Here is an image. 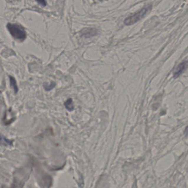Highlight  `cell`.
Instances as JSON below:
<instances>
[{
  "mask_svg": "<svg viewBox=\"0 0 188 188\" xmlns=\"http://www.w3.org/2000/svg\"><path fill=\"white\" fill-rule=\"evenodd\" d=\"M65 106L68 111H73L74 109V106H73L72 100L71 98L68 99L65 103Z\"/></svg>",
  "mask_w": 188,
  "mask_h": 188,
  "instance_id": "5b68a950",
  "label": "cell"
},
{
  "mask_svg": "<svg viewBox=\"0 0 188 188\" xmlns=\"http://www.w3.org/2000/svg\"><path fill=\"white\" fill-rule=\"evenodd\" d=\"M151 9L152 5L151 4L144 7V8L141 9L140 11L137 12L136 13L133 14L132 16H130L126 18L124 21L125 24L126 26H131L136 23L144 17L146 14L148 13Z\"/></svg>",
  "mask_w": 188,
  "mask_h": 188,
  "instance_id": "6da1fadb",
  "label": "cell"
},
{
  "mask_svg": "<svg viewBox=\"0 0 188 188\" xmlns=\"http://www.w3.org/2000/svg\"><path fill=\"white\" fill-rule=\"evenodd\" d=\"M9 80H10L11 85L15 93H17L18 91V88L17 83H16L15 79L12 76H9Z\"/></svg>",
  "mask_w": 188,
  "mask_h": 188,
  "instance_id": "8992f818",
  "label": "cell"
},
{
  "mask_svg": "<svg viewBox=\"0 0 188 188\" xmlns=\"http://www.w3.org/2000/svg\"><path fill=\"white\" fill-rule=\"evenodd\" d=\"M7 28L10 34L14 38L19 41H24L27 37V34L24 29L17 24L9 23Z\"/></svg>",
  "mask_w": 188,
  "mask_h": 188,
  "instance_id": "7a4b0ae2",
  "label": "cell"
},
{
  "mask_svg": "<svg viewBox=\"0 0 188 188\" xmlns=\"http://www.w3.org/2000/svg\"><path fill=\"white\" fill-rule=\"evenodd\" d=\"M184 133V135H185L186 137H188V125L186 127Z\"/></svg>",
  "mask_w": 188,
  "mask_h": 188,
  "instance_id": "9c48e42d",
  "label": "cell"
},
{
  "mask_svg": "<svg viewBox=\"0 0 188 188\" xmlns=\"http://www.w3.org/2000/svg\"><path fill=\"white\" fill-rule=\"evenodd\" d=\"M97 33L98 31L94 28H85L81 31L82 36L85 38H90L93 36L97 34Z\"/></svg>",
  "mask_w": 188,
  "mask_h": 188,
  "instance_id": "277c9868",
  "label": "cell"
},
{
  "mask_svg": "<svg viewBox=\"0 0 188 188\" xmlns=\"http://www.w3.org/2000/svg\"><path fill=\"white\" fill-rule=\"evenodd\" d=\"M55 83L54 82H51V84H50L49 85H47V84H45L44 85V87L45 90L49 91V90H51L52 88H54L55 87Z\"/></svg>",
  "mask_w": 188,
  "mask_h": 188,
  "instance_id": "52a82bcc",
  "label": "cell"
},
{
  "mask_svg": "<svg viewBox=\"0 0 188 188\" xmlns=\"http://www.w3.org/2000/svg\"><path fill=\"white\" fill-rule=\"evenodd\" d=\"M39 4L41 5H42L43 6H46L47 4V2H46V1L45 0H36Z\"/></svg>",
  "mask_w": 188,
  "mask_h": 188,
  "instance_id": "ba28073f",
  "label": "cell"
},
{
  "mask_svg": "<svg viewBox=\"0 0 188 188\" xmlns=\"http://www.w3.org/2000/svg\"><path fill=\"white\" fill-rule=\"evenodd\" d=\"M188 67V61H185L180 63L178 67L175 68L174 73V76L175 78L179 77Z\"/></svg>",
  "mask_w": 188,
  "mask_h": 188,
  "instance_id": "3957f363",
  "label": "cell"
}]
</instances>
